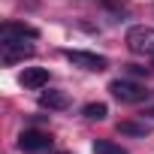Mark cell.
<instances>
[{"instance_id":"6da1fadb","label":"cell","mask_w":154,"mask_h":154,"mask_svg":"<svg viewBox=\"0 0 154 154\" xmlns=\"http://www.w3.org/2000/svg\"><path fill=\"white\" fill-rule=\"evenodd\" d=\"M124 42H127V48H130L133 54H139V57H154V27L136 24V27L127 30Z\"/></svg>"},{"instance_id":"7a4b0ae2","label":"cell","mask_w":154,"mask_h":154,"mask_svg":"<svg viewBox=\"0 0 154 154\" xmlns=\"http://www.w3.org/2000/svg\"><path fill=\"white\" fill-rule=\"evenodd\" d=\"M109 94H112L118 103H145V100H148L145 85L130 82V79H115V82H109Z\"/></svg>"},{"instance_id":"3957f363","label":"cell","mask_w":154,"mask_h":154,"mask_svg":"<svg viewBox=\"0 0 154 154\" xmlns=\"http://www.w3.org/2000/svg\"><path fill=\"white\" fill-rule=\"evenodd\" d=\"M30 54H33V45L27 39H0V60L6 66H15L18 60H24Z\"/></svg>"},{"instance_id":"277c9868","label":"cell","mask_w":154,"mask_h":154,"mask_svg":"<svg viewBox=\"0 0 154 154\" xmlns=\"http://www.w3.org/2000/svg\"><path fill=\"white\" fill-rule=\"evenodd\" d=\"M63 57H66L72 66H82V69H88V72H103L106 63H109L103 54H97V51H82V48H69V51H63Z\"/></svg>"},{"instance_id":"5b68a950","label":"cell","mask_w":154,"mask_h":154,"mask_svg":"<svg viewBox=\"0 0 154 154\" xmlns=\"http://www.w3.org/2000/svg\"><path fill=\"white\" fill-rule=\"evenodd\" d=\"M18 148H21V151H30V154L48 151V148H51V139H48V133H42V130H24V133L18 136Z\"/></svg>"},{"instance_id":"8992f818","label":"cell","mask_w":154,"mask_h":154,"mask_svg":"<svg viewBox=\"0 0 154 154\" xmlns=\"http://www.w3.org/2000/svg\"><path fill=\"white\" fill-rule=\"evenodd\" d=\"M18 82L27 91H42L48 85V69H42V66H24V72L18 75Z\"/></svg>"},{"instance_id":"52a82bcc","label":"cell","mask_w":154,"mask_h":154,"mask_svg":"<svg viewBox=\"0 0 154 154\" xmlns=\"http://www.w3.org/2000/svg\"><path fill=\"white\" fill-rule=\"evenodd\" d=\"M0 39H36V27L30 24H15V21H6L0 27Z\"/></svg>"},{"instance_id":"ba28073f","label":"cell","mask_w":154,"mask_h":154,"mask_svg":"<svg viewBox=\"0 0 154 154\" xmlns=\"http://www.w3.org/2000/svg\"><path fill=\"white\" fill-rule=\"evenodd\" d=\"M39 106H45V109H66L69 97L63 91H42L39 94Z\"/></svg>"},{"instance_id":"9c48e42d","label":"cell","mask_w":154,"mask_h":154,"mask_svg":"<svg viewBox=\"0 0 154 154\" xmlns=\"http://www.w3.org/2000/svg\"><path fill=\"white\" fill-rule=\"evenodd\" d=\"M148 130H151V127H148L145 121H142V124H139V121H121V124H118V133H121V136H145Z\"/></svg>"},{"instance_id":"30bf717a","label":"cell","mask_w":154,"mask_h":154,"mask_svg":"<svg viewBox=\"0 0 154 154\" xmlns=\"http://www.w3.org/2000/svg\"><path fill=\"white\" fill-rule=\"evenodd\" d=\"M82 115L91 118V121H103V118L109 115V109H106V103H88V106L82 109Z\"/></svg>"},{"instance_id":"8fae6325","label":"cell","mask_w":154,"mask_h":154,"mask_svg":"<svg viewBox=\"0 0 154 154\" xmlns=\"http://www.w3.org/2000/svg\"><path fill=\"white\" fill-rule=\"evenodd\" d=\"M94 154H130V151H127V148H121V145H115V142L100 139V142H94Z\"/></svg>"},{"instance_id":"7c38bea8","label":"cell","mask_w":154,"mask_h":154,"mask_svg":"<svg viewBox=\"0 0 154 154\" xmlns=\"http://www.w3.org/2000/svg\"><path fill=\"white\" fill-rule=\"evenodd\" d=\"M142 115L154 118V94H151V100H145V112H142Z\"/></svg>"}]
</instances>
